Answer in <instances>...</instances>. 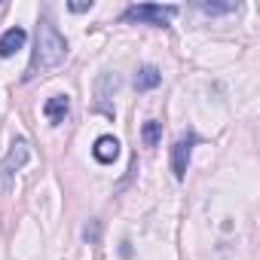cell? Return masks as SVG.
Segmentation results:
<instances>
[{"mask_svg": "<svg viewBox=\"0 0 260 260\" xmlns=\"http://www.w3.org/2000/svg\"><path fill=\"white\" fill-rule=\"evenodd\" d=\"M25 40H28V31L25 28H19V25L7 28L4 34H0V58H13L25 46Z\"/></svg>", "mask_w": 260, "mask_h": 260, "instance_id": "5", "label": "cell"}, {"mask_svg": "<svg viewBox=\"0 0 260 260\" xmlns=\"http://www.w3.org/2000/svg\"><path fill=\"white\" fill-rule=\"evenodd\" d=\"M92 156H95L101 166H110V162L119 156V141H116L113 135H101V138L95 141V147H92Z\"/></svg>", "mask_w": 260, "mask_h": 260, "instance_id": "6", "label": "cell"}, {"mask_svg": "<svg viewBox=\"0 0 260 260\" xmlns=\"http://www.w3.org/2000/svg\"><path fill=\"white\" fill-rule=\"evenodd\" d=\"M196 141H199V138L190 132V135L178 138L175 147H172V172H175L178 181L187 178V169H190V156H193V144H196Z\"/></svg>", "mask_w": 260, "mask_h": 260, "instance_id": "4", "label": "cell"}, {"mask_svg": "<svg viewBox=\"0 0 260 260\" xmlns=\"http://www.w3.org/2000/svg\"><path fill=\"white\" fill-rule=\"evenodd\" d=\"M68 55V40L61 37V31L49 22V19H40L37 25V40H34V52H31V64L25 71V80H34L52 68H58Z\"/></svg>", "mask_w": 260, "mask_h": 260, "instance_id": "1", "label": "cell"}, {"mask_svg": "<svg viewBox=\"0 0 260 260\" xmlns=\"http://www.w3.org/2000/svg\"><path fill=\"white\" fill-rule=\"evenodd\" d=\"M68 110H71V98H68V95H52V98L43 104V113H46V119H49L52 125L64 122Z\"/></svg>", "mask_w": 260, "mask_h": 260, "instance_id": "7", "label": "cell"}, {"mask_svg": "<svg viewBox=\"0 0 260 260\" xmlns=\"http://www.w3.org/2000/svg\"><path fill=\"white\" fill-rule=\"evenodd\" d=\"M28 159H31V147H28V141H25V138H16L13 147H10V153L0 159V190H10L16 172H19Z\"/></svg>", "mask_w": 260, "mask_h": 260, "instance_id": "3", "label": "cell"}, {"mask_svg": "<svg viewBox=\"0 0 260 260\" xmlns=\"http://www.w3.org/2000/svg\"><path fill=\"white\" fill-rule=\"evenodd\" d=\"M71 13H89L92 10V0H86V4H68Z\"/></svg>", "mask_w": 260, "mask_h": 260, "instance_id": "13", "label": "cell"}, {"mask_svg": "<svg viewBox=\"0 0 260 260\" xmlns=\"http://www.w3.org/2000/svg\"><path fill=\"white\" fill-rule=\"evenodd\" d=\"M196 10L205 13V16H223V13H236L239 7L236 4H199Z\"/></svg>", "mask_w": 260, "mask_h": 260, "instance_id": "10", "label": "cell"}, {"mask_svg": "<svg viewBox=\"0 0 260 260\" xmlns=\"http://www.w3.org/2000/svg\"><path fill=\"white\" fill-rule=\"evenodd\" d=\"M172 16H178V7H162V4H135L122 13V22H141L153 28H169Z\"/></svg>", "mask_w": 260, "mask_h": 260, "instance_id": "2", "label": "cell"}, {"mask_svg": "<svg viewBox=\"0 0 260 260\" xmlns=\"http://www.w3.org/2000/svg\"><path fill=\"white\" fill-rule=\"evenodd\" d=\"M162 83V74L153 68V64H144L138 74H135V89L138 92H150V89H156Z\"/></svg>", "mask_w": 260, "mask_h": 260, "instance_id": "8", "label": "cell"}, {"mask_svg": "<svg viewBox=\"0 0 260 260\" xmlns=\"http://www.w3.org/2000/svg\"><path fill=\"white\" fill-rule=\"evenodd\" d=\"M159 138H162V122L147 119V122H144V128H141V141H144V147H156V144H159Z\"/></svg>", "mask_w": 260, "mask_h": 260, "instance_id": "9", "label": "cell"}, {"mask_svg": "<svg viewBox=\"0 0 260 260\" xmlns=\"http://www.w3.org/2000/svg\"><path fill=\"white\" fill-rule=\"evenodd\" d=\"M98 233H101V223H98V220H92V223L83 230V236H86L89 242H98Z\"/></svg>", "mask_w": 260, "mask_h": 260, "instance_id": "12", "label": "cell"}, {"mask_svg": "<svg viewBox=\"0 0 260 260\" xmlns=\"http://www.w3.org/2000/svg\"><path fill=\"white\" fill-rule=\"evenodd\" d=\"M119 254L128 260V257H132V248H128V242H122V248H119Z\"/></svg>", "mask_w": 260, "mask_h": 260, "instance_id": "14", "label": "cell"}, {"mask_svg": "<svg viewBox=\"0 0 260 260\" xmlns=\"http://www.w3.org/2000/svg\"><path fill=\"white\" fill-rule=\"evenodd\" d=\"M116 86H119V77H116V74H104V77H101V83H98V98H104L110 89L116 92Z\"/></svg>", "mask_w": 260, "mask_h": 260, "instance_id": "11", "label": "cell"}]
</instances>
